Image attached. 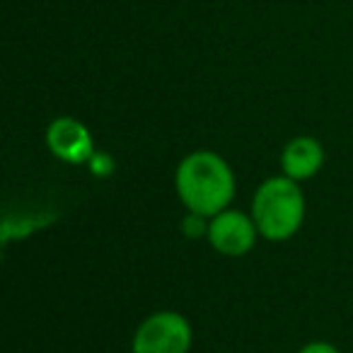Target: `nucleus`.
Returning <instances> with one entry per match:
<instances>
[{"instance_id": "f257e3e1", "label": "nucleus", "mask_w": 353, "mask_h": 353, "mask_svg": "<svg viewBox=\"0 0 353 353\" xmlns=\"http://www.w3.org/2000/svg\"><path fill=\"white\" fill-rule=\"evenodd\" d=\"M174 189L189 213L213 218L235 199V174L218 152L196 150L176 165Z\"/></svg>"}, {"instance_id": "f03ea898", "label": "nucleus", "mask_w": 353, "mask_h": 353, "mask_svg": "<svg viewBox=\"0 0 353 353\" xmlns=\"http://www.w3.org/2000/svg\"><path fill=\"white\" fill-rule=\"evenodd\" d=\"M252 218L256 230L269 242H285L303 228L305 196L295 179L269 176L256 187L252 199Z\"/></svg>"}, {"instance_id": "7ed1b4c3", "label": "nucleus", "mask_w": 353, "mask_h": 353, "mask_svg": "<svg viewBox=\"0 0 353 353\" xmlns=\"http://www.w3.org/2000/svg\"><path fill=\"white\" fill-rule=\"evenodd\" d=\"M194 343V329L184 314L174 310L152 312L138 324L133 334V353H189Z\"/></svg>"}, {"instance_id": "20e7f679", "label": "nucleus", "mask_w": 353, "mask_h": 353, "mask_svg": "<svg viewBox=\"0 0 353 353\" xmlns=\"http://www.w3.org/2000/svg\"><path fill=\"white\" fill-rule=\"evenodd\" d=\"M256 237H259V230H256L254 218L235 208H225L211 218L206 240L218 254L235 259L254 250Z\"/></svg>"}, {"instance_id": "39448f33", "label": "nucleus", "mask_w": 353, "mask_h": 353, "mask_svg": "<svg viewBox=\"0 0 353 353\" xmlns=\"http://www.w3.org/2000/svg\"><path fill=\"white\" fill-rule=\"evenodd\" d=\"M46 145L51 155L68 165H83L94 155V141L90 128L75 117H59L46 128Z\"/></svg>"}, {"instance_id": "423d86ee", "label": "nucleus", "mask_w": 353, "mask_h": 353, "mask_svg": "<svg viewBox=\"0 0 353 353\" xmlns=\"http://www.w3.org/2000/svg\"><path fill=\"white\" fill-rule=\"evenodd\" d=\"M324 165V148L317 138L312 136H298L285 143L281 152V170L285 176L295 182L312 179Z\"/></svg>"}, {"instance_id": "0eeeda50", "label": "nucleus", "mask_w": 353, "mask_h": 353, "mask_svg": "<svg viewBox=\"0 0 353 353\" xmlns=\"http://www.w3.org/2000/svg\"><path fill=\"white\" fill-rule=\"evenodd\" d=\"M208 223H211V218H203V216H199V213H189V216L184 218L182 228L189 237H201V235H208Z\"/></svg>"}, {"instance_id": "6e6552de", "label": "nucleus", "mask_w": 353, "mask_h": 353, "mask_svg": "<svg viewBox=\"0 0 353 353\" xmlns=\"http://www.w3.org/2000/svg\"><path fill=\"white\" fill-rule=\"evenodd\" d=\"M298 353H341V351L327 341H310V343H305Z\"/></svg>"}]
</instances>
